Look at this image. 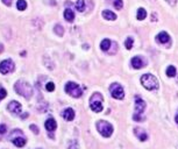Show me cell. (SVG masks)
Returning <instances> with one entry per match:
<instances>
[{
    "instance_id": "cell-6",
    "label": "cell",
    "mask_w": 178,
    "mask_h": 149,
    "mask_svg": "<svg viewBox=\"0 0 178 149\" xmlns=\"http://www.w3.org/2000/svg\"><path fill=\"white\" fill-rule=\"evenodd\" d=\"M145 106L147 105H145V100H142L141 98H136V100H135V114L133 115L135 121H142L143 120L142 117H141V114L143 113Z\"/></svg>"
},
{
    "instance_id": "cell-10",
    "label": "cell",
    "mask_w": 178,
    "mask_h": 149,
    "mask_svg": "<svg viewBox=\"0 0 178 149\" xmlns=\"http://www.w3.org/2000/svg\"><path fill=\"white\" fill-rule=\"evenodd\" d=\"M132 65L134 69H141V68H143L145 65V62L143 61L142 57L135 56V57H133L132 59Z\"/></svg>"
},
{
    "instance_id": "cell-24",
    "label": "cell",
    "mask_w": 178,
    "mask_h": 149,
    "mask_svg": "<svg viewBox=\"0 0 178 149\" xmlns=\"http://www.w3.org/2000/svg\"><path fill=\"white\" fill-rule=\"evenodd\" d=\"M125 47L129 50L133 48V37H127L125 41Z\"/></svg>"
},
{
    "instance_id": "cell-7",
    "label": "cell",
    "mask_w": 178,
    "mask_h": 149,
    "mask_svg": "<svg viewBox=\"0 0 178 149\" xmlns=\"http://www.w3.org/2000/svg\"><path fill=\"white\" fill-rule=\"evenodd\" d=\"M110 92L112 94V97L114 99H124L125 97V92H124V89L122 86L118 83H113L110 86Z\"/></svg>"
},
{
    "instance_id": "cell-4",
    "label": "cell",
    "mask_w": 178,
    "mask_h": 149,
    "mask_svg": "<svg viewBox=\"0 0 178 149\" xmlns=\"http://www.w3.org/2000/svg\"><path fill=\"white\" fill-rule=\"evenodd\" d=\"M97 128H98L99 133L104 137H110L113 133V127L110 122H107L105 120H100L97 122Z\"/></svg>"
},
{
    "instance_id": "cell-3",
    "label": "cell",
    "mask_w": 178,
    "mask_h": 149,
    "mask_svg": "<svg viewBox=\"0 0 178 149\" xmlns=\"http://www.w3.org/2000/svg\"><path fill=\"white\" fill-rule=\"evenodd\" d=\"M90 107L96 113L103 111V96L100 93H93V96L90 98Z\"/></svg>"
},
{
    "instance_id": "cell-19",
    "label": "cell",
    "mask_w": 178,
    "mask_h": 149,
    "mask_svg": "<svg viewBox=\"0 0 178 149\" xmlns=\"http://www.w3.org/2000/svg\"><path fill=\"white\" fill-rule=\"evenodd\" d=\"M145 16H147V12H145V8H138V13H136V18H138V20H143L145 19Z\"/></svg>"
},
{
    "instance_id": "cell-33",
    "label": "cell",
    "mask_w": 178,
    "mask_h": 149,
    "mask_svg": "<svg viewBox=\"0 0 178 149\" xmlns=\"http://www.w3.org/2000/svg\"><path fill=\"white\" fill-rule=\"evenodd\" d=\"M28 117V113H26V114H22V119H25V118Z\"/></svg>"
},
{
    "instance_id": "cell-20",
    "label": "cell",
    "mask_w": 178,
    "mask_h": 149,
    "mask_svg": "<svg viewBox=\"0 0 178 149\" xmlns=\"http://www.w3.org/2000/svg\"><path fill=\"white\" fill-rule=\"evenodd\" d=\"M76 8H77V11H79V12H84V9H85V1L84 0H77Z\"/></svg>"
},
{
    "instance_id": "cell-1",
    "label": "cell",
    "mask_w": 178,
    "mask_h": 149,
    "mask_svg": "<svg viewBox=\"0 0 178 149\" xmlns=\"http://www.w3.org/2000/svg\"><path fill=\"white\" fill-rule=\"evenodd\" d=\"M14 90L16 91L20 96L27 98V99L32 97V93H33L32 86L28 84V83H26V82H23V80L16 82L15 85H14Z\"/></svg>"
},
{
    "instance_id": "cell-26",
    "label": "cell",
    "mask_w": 178,
    "mask_h": 149,
    "mask_svg": "<svg viewBox=\"0 0 178 149\" xmlns=\"http://www.w3.org/2000/svg\"><path fill=\"white\" fill-rule=\"evenodd\" d=\"M68 149H79L78 142H77L76 140L71 141V142H70V144H69V147H68Z\"/></svg>"
},
{
    "instance_id": "cell-8",
    "label": "cell",
    "mask_w": 178,
    "mask_h": 149,
    "mask_svg": "<svg viewBox=\"0 0 178 149\" xmlns=\"http://www.w3.org/2000/svg\"><path fill=\"white\" fill-rule=\"evenodd\" d=\"M14 70V62L12 59H5L0 63V72L2 75H7V73H11Z\"/></svg>"
},
{
    "instance_id": "cell-9",
    "label": "cell",
    "mask_w": 178,
    "mask_h": 149,
    "mask_svg": "<svg viewBox=\"0 0 178 149\" xmlns=\"http://www.w3.org/2000/svg\"><path fill=\"white\" fill-rule=\"evenodd\" d=\"M7 108H8L9 112H12V113H14V114H15V113L19 114L20 112H21V104H20L19 101L13 100V101H11V103L8 104Z\"/></svg>"
},
{
    "instance_id": "cell-25",
    "label": "cell",
    "mask_w": 178,
    "mask_h": 149,
    "mask_svg": "<svg viewBox=\"0 0 178 149\" xmlns=\"http://www.w3.org/2000/svg\"><path fill=\"white\" fill-rule=\"evenodd\" d=\"M114 7H115L117 9H121V8L124 7L122 0H114Z\"/></svg>"
},
{
    "instance_id": "cell-28",
    "label": "cell",
    "mask_w": 178,
    "mask_h": 149,
    "mask_svg": "<svg viewBox=\"0 0 178 149\" xmlns=\"http://www.w3.org/2000/svg\"><path fill=\"white\" fill-rule=\"evenodd\" d=\"M46 87H47V90L49 91V92H53V91L55 90V84L50 82V83H48V84H47Z\"/></svg>"
},
{
    "instance_id": "cell-5",
    "label": "cell",
    "mask_w": 178,
    "mask_h": 149,
    "mask_svg": "<svg viewBox=\"0 0 178 149\" xmlns=\"http://www.w3.org/2000/svg\"><path fill=\"white\" fill-rule=\"evenodd\" d=\"M65 92L68 93V94L72 96L73 98H79V97H82V94H83V91H82V89L79 87V85L76 84V83H73V82L66 83Z\"/></svg>"
},
{
    "instance_id": "cell-14",
    "label": "cell",
    "mask_w": 178,
    "mask_h": 149,
    "mask_svg": "<svg viewBox=\"0 0 178 149\" xmlns=\"http://www.w3.org/2000/svg\"><path fill=\"white\" fill-rule=\"evenodd\" d=\"M134 133H135V135L138 137L140 141H147L148 134H147V132H145V129H142V128H135V129H134Z\"/></svg>"
},
{
    "instance_id": "cell-21",
    "label": "cell",
    "mask_w": 178,
    "mask_h": 149,
    "mask_svg": "<svg viewBox=\"0 0 178 149\" xmlns=\"http://www.w3.org/2000/svg\"><path fill=\"white\" fill-rule=\"evenodd\" d=\"M16 7H18V9H19V11H25V9L27 8L26 0H18V2H16Z\"/></svg>"
},
{
    "instance_id": "cell-16",
    "label": "cell",
    "mask_w": 178,
    "mask_h": 149,
    "mask_svg": "<svg viewBox=\"0 0 178 149\" xmlns=\"http://www.w3.org/2000/svg\"><path fill=\"white\" fill-rule=\"evenodd\" d=\"M12 142H13L14 146H16V147H20V148H21V147H23V146L26 144L27 140L20 136V137H15V139H13Z\"/></svg>"
},
{
    "instance_id": "cell-2",
    "label": "cell",
    "mask_w": 178,
    "mask_h": 149,
    "mask_svg": "<svg viewBox=\"0 0 178 149\" xmlns=\"http://www.w3.org/2000/svg\"><path fill=\"white\" fill-rule=\"evenodd\" d=\"M141 84L145 86L147 90H156L158 87V82L156 77L152 73H145L141 77Z\"/></svg>"
},
{
    "instance_id": "cell-11",
    "label": "cell",
    "mask_w": 178,
    "mask_h": 149,
    "mask_svg": "<svg viewBox=\"0 0 178 149\" xmlns=\"http://www.w3.org/2000/svg\"><path fill=\"white\" fill-rule=\"evenodd\" d=\"M156 40H157L159 43L165 44V43H169V42H170V36H169L168 33L162 32V33H159L157 36H156Z\"/></svg>"
},
{
    "instance_id": "cell-34",
    "label": "cell",
    "mask_w": 178,
    "mask_h": 149,
    "mask_svg": "<svg viewBox=\"0 0 178 149\" xmlns=\"http://www.w3.org/2000/svg\"><path fill=\"white\" fill-rule=\"evenodd\" d=\"M175 121H176V122L178 123V114H177V115H176V118H175Z\"/></svg>"
},
{
    "instance_id": "cell-32",
    "label": "cell",
    "mask_w": 178,
    "mask_h": 149,
    "mask_svg": "<svg viewBox=\"0 0 178 149\" xmlns=\"http://www.w3.org/2000/svg\"><path fill=\"white\" fill-rule=\"evenodd\" d=\"M2 2H4L5 5H7V6H9L11 2H12V0H2Z\"/></svg>"
},
{
    "instance_id": "cell-18",
    "label": "cell",
    "mask_w": 178,
    "mask_h": 149,
    "mask_svg": "<svg viewBox=\"0 0 178 149\" xmlns=\"http://www.w3.org/2000/svg\"><path fill=\"white\" fill-rule=\"evenodd\" d=\"M112 44V42L110 41L108 39H105L101 41V43H100V48H101V50H104V51H110V45Z\"/></svg>"
},
{
    "instance_id": "cell-13",
    "label": "cell",
    "mask_w": 178,
    "mask_h": 149,
    "mask_svg": "<svg viewBox=\"0 0 178 149\" xmlns=\"http://www.w3.org/2000/svg\"><path fill=\"white\" fill-rule=\"evenodd\" d=\"M44 126H46L48 132H54V130L56 129V127H57V123H56V120L54 118H49L46 121V123H44Z\"/></svg>"
},
{
    "instance_id": "cell-17",
    "label": "cell",
    "mask_w": 178,
    "mask_h": 149,
    "mask_svg": "<svg viewBox=\"0 0 178 149\" xmlns=\"http://www.w3.org/2000/svg\"><path fill=\"white\" fill-rule=\"evenodd\" d=\"M103 18L106 20H112V21H114V20H117V15L113 13V12H111V11L105 9L103 12Z\"/></svg>"
},
{
    "instance_id": "cell-29",
    "label": "cell",
    "mask_w": 178,
    "mask_h": 149,
    "mask_svg": "<svg viewBox=\"0 0 178 149\" xmlns=\"http://www.w3.org/2000/svg\"><path fill=\"white\" fill-rule=\"evenodd\" d=\"M7 130L6 125H0V134H5Z\"/></svg>"
},
{
    "instance_id": "cell-22",
    "label": "cell",
    "mask_w": 178,
    "mask_h": 149,
    "mask_svg": "<svg viewBox=\"0 0 178 149\" xmlns=\"http://www.w3.org/2000/svg\"><path fill=\"white\" fill-rule=\"evenodd\" d=\"M166 75H168V77H175L176 76V68L175 66H168V69H166Z\"/></svg>"
},
{
    "instance_id": "cell-12",
    "label": "cell",
    "mask_w": 178,
    "mask_h": 149,
    "mask_svg": "<svg viewBox=\"0 0 178 149\" xmlns=\"http://www.w3.org/2000/svg\"><path fill=\"white\" fill-rule=\"evenodd\" d=\"M62 117L64 118L66 121H72L73 118H75V111L69 107L62 112Z\"/></svg>"
},
{
    "instance_id": "cell-30",
    "label": "cell",
    "mask_w": 178,
    "mask_h": 149,
    "mask_svg": "<svg viewBox=\"0 0 178 149\" xmlns=\"http://www.w3.org/2000/svg\"><path fill=\"white\" fill-rule=\"evenodd\" d=\"M30 129L33 130L35 134H39V128H37V126H34V125H32V126H30Z\"/></svg>"
},
{
    "instance_id": "cell-31",
    "label": "cell",
    "mask_w": 178,
    "mask_h": 149,
    "mask_svg": "<svg viewBox=\"0 0 178 149\" xmlns=\"http://www.w3.org/2000/svg\"><path fill=\"white\" fill-rule=\"evenodd\" d=\"M166 2H168L170 6L173 7L175 5H176V4H177V0H166Z\"/></svg>"
},
{
    "instance_id": "cell-23",
    "label": "cell",
    "mask_w": 178,
    "mask_h": 149,
    "mask_svg": "<svg viewBox=\"0 0 178 149\" xmlns=\"http://www.w3.org/2000/svg\"><path fill=\"white\" fill-rule=\"evenodd\" d=\"M54 30H55V33H56L57 35H59V36H62V35L64 34V29L62 28V26H61V25H56V26H55V28H54Z\"/></svg>"
},
{
    "instance_id": "cell-27",
    "label": "cell",
    "mask_w": 178,
    "mask_h": 149,
    "mask_svg": "<svg viewBox=\"0 0 178 149\" xmlns=\"http://www.w3.org/2000/svg\"><path fill=\"white\" fill-rule=\"evenodd\" d=\"M7 96V91L4 87H0V99H4Z\"/></svg>"
},
{
    "instance_id": "cell-15",
    "label": "cell",
    "mask_w": 178,
    "mask_h": 149,
    "mask_svg": "<svg viewBox=\"0 0 178 149\" xmlns=\"http://www.w3.org/2000/svg\"><path fill=\"white\" fill-rule=\"evenodd\" d=\"M64 18H65L66 21H69V22H72L73 20H75V13H73L72 9H70V8H66L65 11H64Z\"/></svg>"
}]
</instances>
